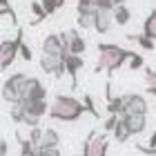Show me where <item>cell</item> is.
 Wrapping results in <instances>:
<instances>
[{
    "mask_svg": "<svg viewBox=\"0 0 156 156\" xmlns=\"http://www.w3.org/2000/svg\"><path fill=\"white\" fill-rule=\"evenodd\" d=\"M96 49H98V60H96V69H94L96 74L107 72L112 76L116 69H120L134 56V51H129L125 47H118L114 42H98Z\"/></svg>",
    "mask_w": 156,
    "mask_h": 156,
    "instance_id": "obj_1",
    "label": "cell"
},
{
    "mask_svg": "<svg viewBox=\"0 0 156 156\" xmlns=\"http://www.w3.org/2000/svg\"><path fill=\"white\" fill-rule=\"evenodd\" d=\"M85 112H87V107H85V103H80L78 98L58 94V96H54V101H51L49 116L54 120H62V123H74V120H78L85 114Z\"/></svg>",
    "mask_w": 156,
    "mask_h": 156,
    "instance_id": "obj_2",
    "label": "cell"
},
{
    "mask_svg": "<svg viewBox=\"0 0 156 156\" xmlns=\"http://www.w3.org/2000/svg\"><path fill=\"white\" fill-rule=\"evenodd\" d=\"M27 85H29V76H27V74L18 72V74L9 76V78L5 80V85H2V101H5V103H11V105L25 103Z\"/></svg>",
    "mask_w": 156,
    "mask_h": 156,
    "instance_id": "obj_3",
    "label": "cell"
},
{
    "mask_svg": "<svg viewBox=\"0 0 156 156\" xmlns=\"http://www.w3.org/2000/svg\"><path fill=\"white\" fill-rule=\"evenodd\" d=\"M23 38H25L23 29H18V31H16V38L0 42V67H2V69H9V67L13 65V60L20 56V45H23Z\"/></svg>",
    "mask_w": 156,
    "mask_h": 156,
    "instance_id": "obj_4",
    "label": "cell"
},
{
    "mask_svg": "<svg viewBox=\"0 0 156 156\" xmlns=\"http://www.w3.org/2000/svg\"><path fill=\"white\" fill-rule=\"evenodd\" d=\"M107 150H109L107 136L98 134V132H91L83 145V156H107Z\"/></svg>",
    "mask_w": 156,
    "mask_h": 156,
    "instance_id": "obj_5",
    "label": "cell"
},
{
    "mask_svg": "<svg viewBox=\"0 0 156 156\" xmlns=\"http://www.w3.org/2000/svg\"><path fill=\"white\" fill-rule=\"evenodd\" d=\"M65 58H67V56H51V54H42V56H40V69H42V72H45L47 76L62 78V76L67 74Z\"/></svg>",
    "mask_w": 156,
    "mask_h": 156,
    "instance_id": "obj_6",
    "label": "cell"
},
{
    "mask_svg": "<svg viewBox=\"0 0 156 156\" xmlns=\"http://www.w3.org/2000/svg\"><path fill=\"white\" fill-rule=\"evenodd\" d=\"M123 101H125V107H123V114H120V116H127V114H147V101H145V96H140V94H125Z\"/></svg>",
    "mask_w": 156,
    "mask_h": 156,
    "instance_id": "obj_7",
    "label": "cell"
},
{
    "mask_svg": "<svg viewBox=\"0 0 156 156\" xmlns=\"http://www.w3.org/2000/svg\"><path fill=\"white\" fill-rule=\"evenodd\" d=\"M42 54H51V56H67V47L62 42L60 34H49L42 40Z\"/></svg>",
    "mask_w": 156,
    "mask_h": 156,
    "instance_id": "obj_8",
    "label": "cell"
},
{
    "mask_svg": "<svg viewBox=\"0 0 156 156\" xmlns=\"http://www.w3.org/2000/svg\"><path fill=\"white\" fill-rule=\"evenodd\" d=\"M34 101H47V87L42 85L40 78L29 76V85H27L25 103H34Z\"/></svg>",
    "mask_w": 156,
    "mask_h": 156,
    "instance_id": "obj_9",
    "label": "cell"
},
{
    "mask_svg": "<svg viewBox=\"0 0 156 156\" xmlns=\"http://www.w3.org/2000/svg\"><path fill=\"white\" fill-rule=\"evenodd\" d=\"M65 67H67V76L72 78V89H76V87H78V72L85 67L83 56H78V54H67Z\"/></svg>",
    "mask_w": 156,
    "mask_h": 156,
    "instance_id": "obj_10",
    "label": "cell"
},
{
    "mask_svg": "<svg viewBox=\"0 0 156 156\" xmlns=\"http://www.w3.org/2000/svg\"><path fill=\"white\" fill-rule=\"evenodd\" d=\"M112 25H116V23H114V11H109V9H98L96 16H94V29H96L98 34H109Z\"/></svg>",
    "mask_w": 156,
    "mask_h": 156,
    "instance_id": "obj_11",
    "label": "cell"
},
{
    "mask_svg": "<svg viewBox=\"0 0 156 156\" xmlns=\"http://www.w3.org/2000/svg\"><path fill=\"white\" fill-rule=\"evenodd\" d=\"M85 49H87V42H85V38L78 34V29H69V45H67V51H69V54L83 56Z\"/></svg>",
    "mask_w": 156,
    "mask_h": 156,
    "instance_id": "obj_12",
    "label": "cell"
},
{
    "mask_svg": "<svg viewBox=\"0 0 156 156\" xmlns=\"http://www.w3.org/2000/svg\"><path fill=\"white\" fill-rule=\"evenodd\" d=\"M127 120V125H129L132 134H143L147 129V114H127L123 116Z\"/></svg>",
    "mask_w": 156,
    "mask_h": 156,
    "instance_id": "obj_13",
    "label": "cell"
},
{
    "mask_svg": "<svg viewBox=\"0 0 156 156\" xmlns=\"http://www.w3.org/2000/svg\"><path fill=\"white\" fill-rule=\"evenodd\" d=\"M23 105L27 109V116H36V118H42L45 114H49V107H51L47 101H34V103H23Z\"/></svg>",
    "mask_w": 156,
    "mask_h": 156,
    "instance_id": "obj_14",
    "label": "cell"
},
{
    "mask_svg": "<svg viewBox=\"0 0 156 156\" xmlns=\"http://www.w3.org/2000/svg\"><path fill=\"white\" fill-rule=\"evenodd\" d=\"M129 136H134L132 134V129H129V125H127V120L120 116V120H118V125H116V129H114V138L118 140V143H125Z\"/></svg>",
    "mask_w": 156,
    "mask_h": 156,
    "instance_id": "obj_15",
    "label": "cell"
},
{
    "mask_svg": "<svg viewBox=\"0 0 156 156\" xmlns=\"http://www.w3.org/2000/svg\"><path fill=\"white\" fill-rule=\"evenodd\" d=\"M129 20H132V11L127 9V5H118L116 9H114V23L118 27H125Z\"/></svg>",
    "mask_w": 156,
    "mask_h": 156,
    "instance_id": "obj_16",
    "label": "cell"
},
{
    "mask_svg": "<svg viewBox=\"0 0 156 156\" xmlns=\"http://www.w3.org/2000/svg\"><path fill=\"white\" fill-rule=\"evenodd\" d=\"M143 34H145V36H150L152 40H156V9H152L150 16L145 18V23H143Z\"/></svg>",
    "mask_w": 156,
    "mask_h": 156,
    "instance_id": "obj_17",
    "label": "cell"
},
{
    "mask_svg": "<svg viewBox=\"0 0 156 156\" xmlns=\"http://www.w3.org/2000/svg\"><path fill=\"white\" fill-rule=\"evenodd\" d=\"M31 11L36 13V20H31V27H36V25H40L42 20H45L49 13H47V9L42 7V2L40 0H31Z\"/></svg>",
    "mask_w": 156,
    "mask_h": 156,
    "instance_id": "obj_18",
    "label": "cell"
},
{
    "mask_svg": "<svg viewBox=\"0 0 156 156\" xmlns=\"http://www.w3.org/2000/svg\"><path fill=\"white\" fill-rule=\"evenodd\" d=\"M127 38H129V40H134V42H138V45L143 47L145 51H152V49L156 47V40H152L150 36H145V34H138V36H134V34H129Z\"/></svg>",
    "mask_w": 156,
    "mask_h": 156,
    "instance_id": "obj_19",
    "label": "cell"
},
{
    "mask_svg": "<svg viewBox=\"0 0 156 156\" xmlns=\"http://www.w3.org/2000/svg\"><path fill=\"white\" fill-rule=\"evenodd\" d=\"M58 143H60L58 132L51 129V127H47L45 134H42V143H40V145H47V147H58Z\"/></svg>",
    "mask_w": 156,
    "mask_h": 156,
    "instance_id": "obj_20",
    "label": "cell"
},
{
    "mask_svg": "<svg viewBox=\"0 0 156 156\" xmlns=\"http://www.w3.org/2000/svg\"><path fill=\"white\" fill-rule=\"evenodd\" d=\"M9 116L13 123H25V116H27V109H25V105L23 103H16V105H11V112H9Z\"/></svg>",
    "mask_w": 156,
    "mask_h": 156,
    "instance_id": "obj_21",
    "label": "cell"
},
{
    "mask_svg": "<svg viewBox=\"0 0 156 156\" xmlns=\"http://www.w3.org/2000/svg\"><path fill=\"white\" fill-rule=\"evenodd\" d=\"M76 11L78 13H96L98 5H96V0H78L76 2Z\"/></svg>",
    "mask_w": 156,
    "mask_h": 156,
    "instance_id": "obj_22",
    "label": "cell"
},
{
    "mask_svg": "<svg viewBox=\"0 0 156 156\" xmlns=\"http://www.w3.org/2000/svg\"><path fill=\"white\" fill-rule=\"evenodd\" d=\"M107 98H109V101H107V112H109V114H123V107H125L123 96H116V98L107 96Z\"/></svg>",
    "mask_w": 156,
    "mask_h": 156,
    "instance_id": "obj_23",
    "label": "cell"
},
{
    "mask_svg": "<svg viewBox=\"0 0 156 156\" xmlns=\"http://www.w3.org/2000/svg\"><path fill=\"white\" fill-rule=\"evenodd\" d=\"M145 87H147V94L156 96V72L154 69H145Z\"/></svg>",
    "mask_w": 156,
    "mask_h": 156,
    "instance_id": "obj_24",
    "label": "cell"
},
{
    "mask_svg": "<svg viewBox=\"0 0 156 156\" xmlns=\"http://www.w3.org/2000/svg\"><path fill=\"white\" fill-rule=\"evenodd\" d=\"M94 16L96 13H78V18H76L78 29H89V27H94Z\"/></svg>",
    "mask_w": 156,
    "mask_h": 156,
    "instance_id": "obj_25",
    "label": "cell"
},
{
    "mask_svg": "<svg viewBox=\"0 0 156 156\" xmlns=\"http://www.w3.org/2000/svg\"><path fill=\"white\" fill-rule=\"evenodd\" d=\"M40 2H42V7L47 9V13L51 16V13H56L62 5H65V0H40Z\"/></svg>",
    "mask_w": 156,
    "mask_h": 156,
    "instance_id": "obj_26",
    "label": "cell"
},
{
    "mask_svg": "<svg viewBox=\"0 0 156 156\" xmlns=\"http://www.w3.org/2000/svg\"><path fill=\"white\" fill-rule=\"evenodd\" d=\"M42 134H45V129H40V127H31V132H29V140L34 145H40L42 143Z\"/></svg>",
    "mask_w": 156,
    "mask_h": 156,
    "instance_id": "obj_27",
    "label": "cell"
},
{
    "mask_svg": "<svg viewBox=\"0 0 156 156\" xmlns=\"http://www.w3.org/2000/svg\"><path fill=\"white\" fill-rule=\"evenodd\" d=\"M38 156H60V150H58V147L38 145Z\"/></svg>",
    "mask_w": 156,
    "mask_h": 156,
    "instance_id": "obj_28",
    "label": "cell"
},
{
    "mask_svg": "<svg viewBox=\"0 0 156 156\" xmlns=\"http://www.w3.org/2000/svg\"><path fill=\"white\" fill-rule=\"evenodd\" d=\"M145 65V60H143V56H140V54H136V51H134V56H132V58H129V69H134V72H136V69H140V67H143Z\"/></svg>",
    "mask_w": 156,
    "mask_h": 156,
    "instance_id": "obj_29",
    "label": "cell"
},
{
    "mask_svg": "<svg viewBox=\"0 0 156 156\" xmlns=\"http://www.w3.org/2000/svg\"><path fill=\"white\" fill-rule=\"evenodd\" d=\"M118 120H120V114H109V118L105 120V129H107V132H114L116 125H118Z\"/></svg>",
    "mask_w": 156,
    "mask_h": 156,
    "instance_id": "obj_30",
    "label": "cell"
},
{
    "mask_svg": "<svg viewBox=\"0 0 156 156\" xmlns=\"http://www.w3.org/2000/svg\"><path fill=\"white\" fill-rule=\"evenodd\" d=\"M20 56H23V60L29 62L34 58V51H31V47L29 45H25V40H23V45H20Z\"/></svg>",
    "mask_w": 156,
    "mask_h": 156,
    "instance_id": "obj_31",
    "label": "cell"
},
{
    "mask_svg": "<svg viewBox=\"0 0 156 156\" xmlns=\"http://www.w3.org/2000/svg\"><path fill=\"white\" fill-rule=\"evenodd\" d=\"M96 5H98V9H109V11L116 9V2H114V0H96Z\"/></svg>",
    "mask_w": 156,
    "mask_h": 156,
    "instance_id": "obj_32",
    "label": "cell"
},
{
    "mask_svg": "<svg viewBox=\"0 0 156 156\" xmlns=\"http://www.w3.org/2000/svg\"><path fill=\"white\" fill-rule=\"evenodd\" d=\"M85 107H87V112H91L94 116H98V112L94 109V105H91V96H87V94H85Z\"/></svg>",
    "mask_w": 156,
    "mask_h": 156,
    "instance_id": "obj_33",
    "label": "cell"
},
{
    "mask_svg": "<svg viewBox=\"0 0 156 156\" xmlns=\"http://www.w3.org/2000/svg\"><path fill=\"white\" fill-rule=\"evenodd\" d=\"M7 152H9V145H7V140L2 138L0 140V156H7Z\"/></svg>",
    "mask_w": 156,
    "mask_h": 156,
    "instance_id": "obj_34",
    "label": "cell"
},
{
    "mask_svg": "<svg viewBox=\"0 0 156 156\" xmlns=\"http://www.w3.org/2000/svg\"><path fill=\"white\" fill-rule=\"evenodd\" d=\"M150 147H152V150H156V132L150 136Z\"/></svg>",
    "mask_w": 156,
    "mask_h": 156,
    "instance_id": "obj_35",
    "label": "cell"
},
{
    "mask_svg": "<svg viewBox=\"0 0 156 156\" xmlns=\"http://www.w3.org/2000/svg\"><path fill=\"white\" fill-rule=\"evenodd\" d=\"M114 2H116V7H118V5H125V0H114Z\"/></svg>",
    "mask_w": 156,
    "mask_h": 156,
    "instance_id": "obj_36",
    "label": "cell"
}]
</instances>
